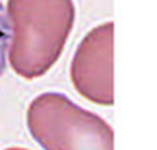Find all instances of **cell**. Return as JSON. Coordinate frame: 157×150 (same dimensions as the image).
<instances>
[{"instance_id": "1", "label": "cell", "mask_w": 157, "mask_h": 150, "mask_svg": "<svg viewBox=\"0 0 157 150\" xmlns=\"http://www.w3.org/2000/svg\"><path fill=\"white\" fill-rule=\"evenodd\" d=\"M9 62L24 79L49 71L63 54L76 17L73 0H7Z\"/></svg>"}, {"instance_id": "2", "label": "cell", "mask_w": 157, "mask_h": 150, "mask_svg": "<svg viewBox=\"0 0 157 150\" xmlns=\"http://www.w3.org/2000/svg\"><path fill=\"white\" fill-rule=\"evenodd\" d=\"M27 128L44 150H113V130L63 93H42L27 108Z\"/></svg>"}, {"instance_id": "3", "label": "cell", "mask_w": 157, "mask_h": 150, "mask_svg": "<svg viewBox=\"0 0 157 150\" xmlns=\"http://www.w3.org/2000/svg\"><path fill=\"white\" fill-rule=\"evenodd\" d=\"M75 89L96 105H113V22L91 29L71 61Z\"/></svg>"}, {"instance_id": "4", "label": "cell", "mask_w": 157, "mask_h": 150, "mask_svg": "<svg viewBox=\"0 0 157 150\" xmlns=\"http://www.w3.org/2000/svg\"><path fill=\"white\" fill-rule=\"evenodd\" d=\"M9 44H10V24H9L7 14L4 10V5L0 2V78L7 68Z\"/></svg>"}, {"instance_id": "5", "label": "cell", "mask_w": 157, "mask_h": 150, "mask_svg": "<svg viewBox=\"0 0 157 150\" xmlns=\"http://www.w3.org/2000/svg\"><path fill=\"white\" fill-rule=\"evenodd\" d=\"M5 150H27V148H22V147H9Z\"/></svg>"}]
</instances>
